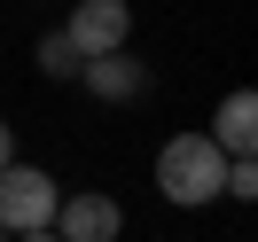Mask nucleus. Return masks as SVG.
<instances>
[{"mask_svg":"<svg viewBox=\"0 0 258 242\" xmlns=\"http://www.w3.org/2000/svg\"><path fill=\"white\" fill-rule=\"evenodd\" d=\"M79 86L94 102H110V110H125V102H141L149 86H157V70H149L133 47H117V55H86V63H79Z\"/></svg>","mask_w":258,"mask_h":242,"instance_id":"obj_4","label":"nucleus"},{"mask_svg":"<svg viewBox=\"0 0 258 242\" xmlns=\"http://www.w3.org/2000/svg\"><path fill=\"white\" fill-rule=\"evenodd\" d=\"M79 63H86V55L71 47V39H63V24H55V32L39 39V70H47V78H79Z\"/></svg>","mask_w":258,"mask_h":242,"instance_id":"obj_7","label":"nucleus"},{"mask_svg":"<svg viewBox=\"0 0 258 242\" xmlns=\"http://www.w3.org/2000/svg\"><path fill=\"white\" fill-rule=\"evenodd\" d=\"M55 234L63 242H117L125 234V211H117V195H102V188H63Z\"/></svg>","mask_w":258,"mask_h":242,"instance_id":"obj_5","label":"nucleus"},{"mask_svg":"<svg viewBox=\"0 0 258 242\" xmlns=\"http://www.w3.org/2000/svg\"><path fill=\"white\" fill-rule=\"evenodd\" d=\"M0 242H8V234H0Z\"/></svg>","mask_w":258,"mask_h":242,"instance_id":"obj_10","label":"nucleus"},{"mask_svg":"<svg viewBox=\"0 0 258 242\" xmlns=\"http://www.w3.org/2000/svg\"><path fill=\"white\" fill-rule=\"evenodd\" d=\"M8 242H63L55 226H32V234H8Z\"/></svg>","mask_w":258,"mask_h":242,"instance_id":"obj_9","label":"nucleus"},{"mask_svg":"<svg viewBox=\"0 0 258 242\" xmlns=\"http://www.w3.org/2000/svg\"><path fill=\"white\" fill-rule=\"evenodd\" d=\"M63 39L79 55H117L133 39V0H79V8L63 16Z\"/></svg>","mask_w":258,"mask_h":242,"instance_id":"obj_3","label":"nucleus"},{"mask_svg":"<svg viewBox=\"0 0 258 242\" xmlns=\"http://www.w3.org/2000/svg\"><path fill=\"white\" fill-rule=\"evenodd\" d=\"M55 188L47 164H0V234H32V226H55Z\"/></svg>","mask_w":258,"mask_h":242,"instance_id":"obj_2","label":"nucleus"},{"mask_svg":"<svg viewBox=\"0 0 258 242\" xmlns=\"http://www.w3.org/2000/svg\"><path fill=\"white\" fill-rule=\"evenodd\" d=\"M219 180H227V156L211 133H172L157 148V195L172 211H211L219 203Z\"/></svg>","mask_w":258,"mask_h":242,"instance_id":"obj_1","label":"nucleus"},{"mask_svg":"<svg viewBox=\"0 0 258 242\" xmlns=\"http://www.w3.org/2000/svg\"><path fill=\"white\" fill-rule=\"evenodd\" d=\"M211 141H219V156H258V94H250V86H235V94L219 102Z\"/></svg>","mask_w":258,"mask_h":242,"instance_id":"obj_6","label":"nucleus"},{"mask_svg":"<svg viewBox=\"0 0 258 242\" xmlns=\"http://www.w3.org/2000/svg\"><path fill=\"white\" fill-rule=\"evenodd\" d=\"M0 164H16V125L0 117Z\"/></svg>","mask_w":258,"mask_h":242,"instance_id":"obj_8","label":"nucleus"}]
</instances>
